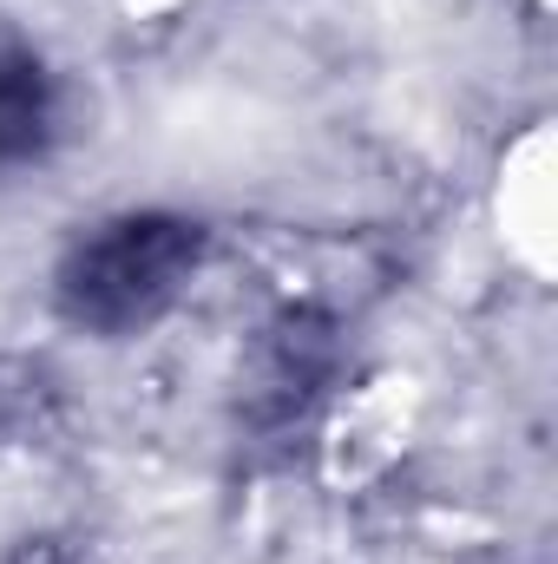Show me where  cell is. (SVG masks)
<instances>
[{
	"label": "cell",
	"mask_w": 558,
	"mask_h": 564,
	"mask_svg": "<svg viewBox=\"0 0 558 564\" xmlns=\"http://www.w3.org/2000/svg\"><path fill=\"white\" fill-rule=\"evenodd\" d=\"M60 139V79L40 46L0 20V171L40 164Z\"/></svg>",
	"instance_id": "7a4b0ae2"
},
{
	"label": "cell",
	"mask_w": 558,
	"mask_h": 564,
	"mask_svg": "<svg viewBox=\"0 0 558 564\" xmlns=\"http://www.w3.org/2000/svg\"><path fill=\"white\" fill-rule=\"evenodd\" d=\"M329 361H335V341H329V322L315 315H282L264 341V361H257V401L264 408H302L322 381H329Z\"/></svg>",
	"instance_id": "3957f363"
},
{
	"label": "cell",
	"mask_w": 558,
	"mask_h": 564,
	"mask_svg": "<svg viewBox=\"0 0 558 564\" xmlns=\"http://www.w3.org/2000/svg\"><path fill=\"white\" fill-rule=\"evenodd\" d=\"M204 257V230L191 217H171V210H126V217H106L93 224L66 263H60V308L79 322V328H99V335H126L158 322Z\"/></svg>",
	"instance_id": "6da1fadb"
}]
</instances>
